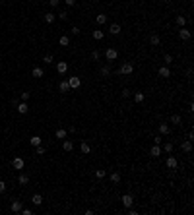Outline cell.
Returning <instances> with one entry per match:
<instances>
[{
	"label": "cell",
	"instance_id": "obj_26",
	"mask_svg": "<svg viewBox=\"0 0 194 215\" xmlns=\"http://www.w3.org/2000/svg\"><path fill=\"white\" fill-rule=\"evenodd\" d=\"M55 19H56V16L52 14V12H47V14H45V21H47V24H52Z\"/></svg>",
	"mask_w": 194,
	"mask_h": 215
},
{
	"label": "cell",
	"instance_id": "obj_11",
	"mask_svg": "<svg viewBox=\"0 0 194 215\" xmlns=\"http://www.w3.org/2000/svg\"><path fill=\"white\" fill-rule=\"evenodd\" d=\"M22 209H23V206H22V201H19V200L12 201V211H14V213H19Z\"/></svg>",
	"mask_w": 194,
	"mask_h": 215
},
{
	"label": "cell",
	"instance_id": "obj_39",
	"mask_svg": "<svg viewBox=\"0 0 194 215\" xmlns=\"http://www.w3.org/2000/svg\"><path fill=\"white\" fill-rule=\"evenodd\" d=\"M120 95H122V97H130V95H132V91H130L128 87H124V89H122V93H120Z\"/></svg>",
	"mask_w": 194,
	"mask_h": 215
},
{
	"label": "cell",
	"instance_id": "obj_34",
	"mask_svg": "<svg viewBox=\"0 0 194 215\" xmlns=\"http://www.w3.org/2000/svg\"><path fill=\"white\" fill-rule=\"evenodd\" d=\"M180 122H183V118H180L179 114H173L171 116V124H180Z\"/></svg>",
	"mask_w": 194,
	"mask_h": 215
},
{
	"label": "cell",
	"instance_id": "obj_29",
	"mask_svg": "<svg viewBox=\"0 0 194 215\" xmlns=\"http://www.w3.org/2000/svg\"><path fill=\"white\" fill-rule=\"evenodd\" d=\"M95 21H97V24H99V25H103V24H105V21H107V16H105V14H97Z\"/></svg>",
	"mask_w": 194,
	"mask_h": 215
},
{
	"label": "cell",
	"instance_id": "obj_28",
	"mask_svg": "<svg viewBox=\"0 0 194 215\" xmlns=\"http://www.w3.org/2000/svg\"><path fill=\"white\" fill-rule=\"evenodd\" d=\"M18 180H19V184H22V186H25V184H27L29 182V176H27V174H19V178H18Z\"/></svg>",
	"mask_w": 194,
	"mask_h": 215
},
{
	"label": "cell",
	"instance_id": "obj_15",
	"mask_svg": "<svg viewBox=\"0 0 194 215\" xmlns=\"http://www.w3.org/2000/svg\"><path fill=\"white\" fill-rule=\"evenodd\" d=\"M27 103H25V101H22V103H18V112L19 114H27Z\"/></svg>",
	"mask_w": 194,
	"mask_h": 215
},
{
	"label": "cell",
	"instance_id": "obj_20",
	"mask_svg": "<svg viewBox=\"0 0 194 215\" xmlns=\"http://www.w3.org/2000/svg\"><path fill=\"white\" fill-rule=\"evenodd\" d=\"M66 134H68V132H66L64 128H58V130L55 132V136L58 138V140H66Z\"/></svg>",
	"mask_w": 194,
	"mask_h": 215
},
{
	"label": "cell",
	"instance_id": "obj_1",
	"mask_svg": "<svg viewBox=\"0 0 194 215\" xmlns=\"http://www.w3.org/2000/svg\"><path fill=\"white\" fill-rule=\"evenodd\" d=\"M132 72H134V66H132V62H124V64H120V68H119V74H124V76L132 74Z\"/></svg>",
	"mask_w": 194,
	"mask_h": 215
},
{
	"label": "cell",
	"instance_id": "obj_27",
	"mask_svg": "<svg viewBox=\"0 0 194 215\" xmlns=\"http://www.w3.org/2000/svg\"><path fill=\"white\" fill-rule=\"evenodd\" d=\"M58 43H60V47H68V45H70V37H66V35H62V37L58 39Z\"/></svg>",
	"mask_w": 194,
	"mask_h": 215
},
{
	"label": "cell",
	"instance_id": "obj_41",
	"mask_svg": "<svg viewBox=\"0 0 194 215\" xmlns=\"http://www.w3.org/2000/svg\"><path fill=\"white\" fill-rule=\"evenodd\" d=\"M49 4H51V8H56L60 4V0H49Z\"/></svg>",
	"mask_w": 194,
	"mask_h": 215
},
{
	"label": "cell",
	"instance_id": "obj_35",
	"mask_svg": "<svg viewBox=\"0 0 194 215\" xmlns=\"http://www.w3.org/2000/svg\"><path fill=\"white\" fill-rule=\"evenodd\" d=\"M111 180H113L115 184H119V182H120V173H113V174H111Z\"/></svg>",
	"mask_w": 194,
	"mask_h": 215
},
{
	"label": "cell",
	"instance_id": "obj_4",
	"mask_svg": "<svg viewBox=\"0 0 194 215\" xmlns=\"http://www.w3.org/2000/svg\"><path fill=\"white\" fill-rule=\"evenodd\" d=\"M177 167H179V161H177V157H173V155L169 153V157H167V169H171V171H175Z\"/></svg>",
	"mask_w": 194,
	"mask_h": 215
},
{
	"label": "cell",
	"instance_id": "obj_6",
	"mask_svg": "<svg viewBox=\"0 0 194 215\" xmlns=\"http://www.w3.org/2000/svg\"><path fill=\"white\" fill-rule=\"evenodd\" d=\"M190 37H192V33H190L188 29H185V27H180V31H179V39H180V41H188Z\"/></svg>",
	"mask_w": 194,
	"mask_h": 215
},
{
	"label": "cell",
	"instance_id": "obj_33",
	"mask_svg": "<svg viewBox=\"0 0 194 215\" xmlns=\"http://www.w3.org/2000/svg\"><path fill=\"white\" fill-rule=\"evenodd\" d=\"M33 78H43V68H33Z\"/></svg>",
	"mask_w": 194,
	"mask_h": 215
},
{
	"label": "cell",
	"instance_id": "obj_22",
	"mask_svg": "<svg viewBox=\"0 0 194 215\" xmlns=\"http://www.w3.org/2000/svg\"><path fill=\"white\" fill-rule=\"evenodd\" d=\"M29 141H31V145H33V147H37V145H41L43 138H41V136H33V138H31Z\"/></svg>",
	"mask_w": 194,
	"mask_h": 215
},
{
	"label": "cell",
	"instance_id": "obj_18",
	"mask_svg": "<svg viewBox=\"0 0 194 215\" xmlns=\"http://www.w3.org/2000/svg\"><path fill=\"white\" fill-rule=\"evenodd\" d=\"M80 149H82V153H83V155H88L89 151H91V145H89L88 141H82V145H80Z\"/></svg>",
	"mask_w": 194,
	"mask_h": 215
},
{
	"label": "cell",
	"instance_id": "obj_32",
	"mask_svg": "<svg viewBox=\"0 0 194 215\" xmlns=\"http://www.w3.org/2000/svg\"><path fill=\"white\" fill-rule=\"evenodd\" d=\"M52 60H55V56H52V54H45V56H43V62H45V64H52Z\"/></svg>",
	"mask_w": 194,
	"mask_h": 215
},
{
	"label": "cell",
	"instance_id": "obj_10",
	"mask_svg": "<svg viewBox=\"0 0 194 215\" xmlns=\"http://www.w3.org/2000/svg\"><path fill=\"white\" fill-rule=\"evenodd\" d=\"M149 155H152V157H159V155H161V145H155V144H153L152 149H149Z\"/></svg>",
	"mask_w": 194,
	"mask_h": 215
},
{
	"label": "cell",
	"instance_id": "obj_45",
	"mask_svg": "<svg viewBox=\"0 0 194 215\" xmlns=\"http://www.w3.org/2000/svg\"><path fill=\"white\" fill-rule=\"evenodd\" d=\"M4 190H6V182H4V180H0V194H2Z\"/></svg>",
	"mask_w": 194,
	"mask_h": 215
},
{
	"label": "cell",
	"instance_id": "obj_3",
	"mask_svg": "<svg viewBox=\"0 0 194 215\" xmlns=\"http://www.w3.org/2000/svg\"><path fill=\"white\" fill-rule=\"evenodd\" d=\"M105 58L107 60H116V58H119V51H116V49H107L105 51Z\"/></svg>",
	"mask_w": 194,
	"mask_h": 215
},
{
	"label": "cell",
	"instance_id": "obj_2",
	"mask_svg": "<svg viewBox=\"0 0 194 215\" xmlns=\"http://www.w3.org/2000/svg\"><path fill=\"white\" fill-rule=\"evenodd\" d=\"M23 167H25V161H23L22 157H14V159H12V169H16V171H22Z\"/></svg>",
	"mask_w": 194,
	"mask_h": 215
},
{
	"label": "cell",
	"instance_id": "obj_42",
	"mask_svg": "<svg viewBox=\"0 0 194 215\" xmlns=\"http://www.w3.org/2000/svg\"><path fill=\"white\" fill-rule=\"evenodd\" d=\"M58 18L60 19H66V18H68V12H66V10H62V12L58 14Z\"/></svg>",
	"mask_w": 194,
	"mask_h": 215
},
{
	"label": "cell",
	"instance_id": "obj_38",
	"mask_svg": "<svg viewBox=\"0 0 194 215\" xmlns=\"http://www.w3.org/2000/svg\"><path fill=\"white\" fill-rule=\"evenodd\" d=\"M161 141H163L161 134H159V136H155V138H153V144H155V145H161Z\"/></svg>",
	"mask_w": 194,
	"mask_h": 215
},
{
	"label": "cell",
	"instance_id": "obj_44",
	"mask_svg": "<svg viewBox=\"0 0 194 215\" xmlns=\"http://www.w3.org/2000/svg\"><path fill=\"white\" fill-rule=\"evenodd\" d=\"M95 176L97 178H103V176H105V171H95Z\"/></svg>",
	"mask_w": 194,
	"mask_h": 215
},
{
	"label": "cell",
	"instance_id": "obj_31",
	"mask_svg": "<svg viewBox=\"0 0 194 215\" xmlns=\"http://www.w3.org/2000/svg\"><path fill=\"white\" fill-rule=\"evenodd\" d=\"M177 25H180V27H185V25H186V18H185V16H177Z\"/></svg>",
	"mask_w": 194,
	"mask_h": 215
},
{
	"label": "cell",
	"instance_id": "obj_30",
	"mask_svg": "<svg viewBox=\"0 0 194 215\" xmlns=\"http://www.w3.org/2000/svg\"><path fill=\"white\" fill-rule=\"evenodd\" d=\"M144 99H146V95H144V93H140V91H136V93H134V101H136V103H142Z\"/></svg>",
	"mask_w": 194,
	"mask_h": 215
},
{
	"label": "cell",
	"instance_id": "obj_7",
	"mask_svg": "<svg viewBox=\"0 0 194 215\" xmlns=\"http://www.w3.org/2000/svg\"><path fill=\"white\" fill-rule=\"evenodd\" d=\"M68 85H70V89H78L80 85H82V80L74 76V78H70V80H68Z\"/></svg>",
	"mask_w": 194,
	"mask_h": 215
},
{
	"label": "cell",
	"instance_id": "obj_47",
	"mask_svg": "<svg viewBox=\"0 0 194 215\" xmlns=\"http://www.w3.org/2000/svg\"><path fill=\"white\" fill-rule=\"evenodd\" d=\"M64 2H66V6H70V8L76 4V0H64Z\"/></svg>",
	"mask_w": 194,
	"mask_h": 215
},
{
	"label": "cell",
	"instance_id": "obj_17",
	"mask_svg": "<svg viewBox=\"0 0 194 215\" xmlns=\"http://www.w3.org/2000/svg\"><path fill=\"white\" fill-rule=\"evenodd\" d=\"M109 33H111V35H119V33H120V24H111Z\"/></svg>",
	"mask_w": 194,
	"mask_h": 215
},
{
	"label": "cell",
	"instance_id": "obj_12",
	"mask_svg": "<svg viewBox=\"0 0 194 215\" xmlns=\"http://www.w3.org/2000/svg\"><path fill=\"white\" fill-rule=\"evenodd\" d=\"M56 72H58V74H66V72H68V64H66V62H58V64H56Z\"/></svg>",
	"mask_w": 194,
	"mask_h": 215
},
{
	"label": "cell",
	"instance_id": "obj_24",
	"mask_svg": "<svg viewBox=\"0 0 194 215\" xmlns=\"http://www.w3.org/2000/svg\"><path fill=\"white\" fill-rule=\"evenodd\" d=\"M31 201H33V206H41L43 204V196L41 194H35V196L31 198Z\"/></svg>",
	"mask_w": 194,
	"mask_h": 215
},
{
	"label": "cell",
	"instance_id": "obj_21",
	"mask_svg": "<svg viewBox=\"0 0 194 215\" xmlns=\"http://www.w3.org/2000/svg\"><path fill=\"white\" fill-rule=\"evenodd\" d=\"M101 76H103V78H109V76H111V66H109V64H105L101 68Z\"/></svg>",
	"mask_w": 194,
	"mask_h": 215
},
{
	"label": "cell",
	"instance_id": "obj_43",
	"mask_svg": "<svg viewBox=\"0 0 194 215\" xmlns=\"http://www.w3.org/2000/svg\"><path fill=\"white\" fill-rule=\"evenodd\" d=\"M19 213H22V215H33V211H31V209H27V207H25V209H22V211H19Z\"/></svg>",
	"mask_w": 194,
	"mask_h": 215
},
{
	"label": "cell",
	"instance_id": "obj_23",
	"mask_svg": "<svg viewBox=\"0 0 194 215\" xmlns=\"http://www.w3.org/2000/svg\"><path fill=\"white\" fill-rule=\"evenodd\" d=\"M173 147H175V145H173L171 141H167V144H165V145H163V147H161V151H165V153L169 155V153H173Z\"/></svg>",
	"mask_w": 194,
	"mask_h": 215
},
{
	"label": "cell",
	"instance_id": "obj_40",
	"mask_svg": "<svg viewBox=\"0 0 194 215\" xmlns=\"http://www.w3.org/2000/svg\"><path fill=\"white\" fill-rule=\"evenodd\" d=\"M163 60H165V64L169 66V64L173 62V56H171V54H165V58H163Z\"/></svg>",
	"mask_w": 194,
	"mask_h": 215
},
{
	"label": "cell",
	"instance_id": "obj_36",
	"mask_svg": "<svg viewBox=\"0 0 194 215\" xmlns=\"http://www.w3.org/2000/svg\"><path fill=\"white\" fill-rule=\"evenodd\" d=\"M99 56H101V51H97V49H95V51L91 52V60H99Z\"/></svg>",
	"mask_w": 194,
	"mask_h": 215
},
{
	"label": "cell",
	"instance_id": "obj_25",
	"mask_svg": "<svg viewBox=\"0 0 194 215\" xmlns=\"http://www.w3.org/2000/svg\"><path fill=\"white\" fill-rule=\"evenodd\" d=\"M91 35H93V39H95V41H101V39L105 37V33H103V31H99V29H95V31H93Z\"/></svg>",
	"mask_w": 194,
	"mask_h": 215
},
{
	"label": "cell",
	"instance_id": "obj_19",
	"mask_svg": "<svg viewBox=\"0 0 194 215\" xmlns=\"http://www.w3.org/2000/svg\"><path fill=\"white\" fill-rule=\"evenodd\" d=\"M149 43H152L153 47H157V45L161 43V39H159V35H155V33H152V35H149Z\"/></svg>",
	"mask_w": 194,
	"mask_h": 215
},
{
	"label": "cell",
	"instance_id": "obj_13",
	"mask_svg": "<svg viewBox=\"0 0 194 215\" xmlns=\"http://www.w3.org/2000/svg\"><path fill=\"white\" fill-rule=\"evenodd\" d=\"M58 89H60V91H62V93H68V91H70L68 80H62V81H60V84H58Z\"/></svg>",
	"mask_w": 194,
	"mask_h": 215
},
{
	"label": "cell",
	"instance_id": "obj_46",
	"mask_svg": "<svg viewBox=\"0 0 194 215\" xmlns=\"http://www.w3.org/2000/svg\"><path fill=\"white\" fill-rule=\"evenodd\" d=\"M72 35H80V27H76V25H74V27H72Z\"/></svg>",
	"mask_w": 194,
	"mask_h": 215
},
{
	"label": "cell",
	"instance_id": "obj_8",
	"mask_svg": "<svg viewBox=\"0 0 194 215\" xmlns=\"http://www.w3.org/2000/svg\"><path fill=\"white\" fill-rule=\"evenodd\" d=\"M180 149L185 151V153H190V151H192V141H190V140H185L183 144H180Z\"/></svg>",
	"mask_w": 194,
	"mask_h": 215
},
{
	"label": "cell",
	"instance_id": "obj_9",
	"mask_svg": "<svg viewBox=\"0 0 194 215\" xmlns=\"http://www.w3.org/2000/svg\"><path fill=\"white\" fill-rule=\"evenodd\" d=\"M159 78H171V70H169V66H161V68H159Z\"/></svg>",
	"mask_w": 194,
	"mask_h": 215
},
{
	"label": "cell",
	"instance_id": "obj_14",
	"mask_svg": "<svg viewBox=\"0 0 194 215\" xmlns=\"http://www.w3.org/2000/svg\"><path fill=\"white\" fill-rule=\"evenodd\" d=\"M159 134H161V136H169V134H171L169 124H159Z\"/></svg>",
	"mask_w": 194,
	"mask_h": 215
},
{
	"label": "cell",
	"instance_id": "obj_16",
	"mask_svg": "<svg viewBox=\"0 0 194 215\" xmlns=\"http://www.w3.org/2000/svg\"><path fill=\"white\" fill-rule=\"evenodd\" d=\"M62 149H64V151H72V149H74V141H72V140H64Z\"/></svg>",
	"mask_w": 194,
	"mask_h": 215
},
{
	"label": "cell",
	"instance_id": "obj_5",
	"mask_svg": "<svg viewBox=\"0 0 194 215\" xmlns=\"http://www.w3.org/2000/svg\"><path fill=\"white\" fill-rule=\"evenodd\" d=\"M120 201H122V206H124V207H130L132 204H134V198H132V194H124V196L120 198Z\"/></svg>",
	"mask_w": 194,
	"mask_h": 215
},
{
	"label": "cell",
	"instance_id": "obj_37",
	"mask_svg": "<svg viewBox=\"0 0 194 215\" xmlns=\"http://www.w3.org/2000/svg\"><path fill=\"white\" fill-rule=\"evenodd\" d=\"M35 153L37 155H45V147H43V145H37V147H35Z\"/></svg>",
	"mask_w": 194,
	"mask_h": 215
},
{
	"label": "cell",
	"instance_id": "obj_48",
	"mask_svg": "<svg viewBox=\"0 0 194 215\" xmlns=\"http://www.w3.org/2000/svg\"><path fill=\"white\" fill-rule=\"evenodd\" d=\"M27 99H29V93H27V91H25V93H22V101H27Z\"/></svg>",
	"mask_w": 194,
	"mask_h": 215
}]
</instances>
